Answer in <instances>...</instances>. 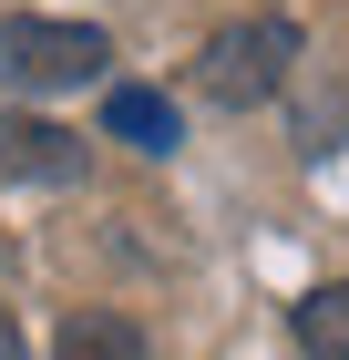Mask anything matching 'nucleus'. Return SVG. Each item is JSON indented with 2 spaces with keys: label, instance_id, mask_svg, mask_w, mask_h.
<instances>
[{
  "label": "nucleus",
  "instance_id": "obj_1",
  "mask_svg": "<svg viewBox=\"0 0 349 360\" xmlns=\"http://www.w3.org/2000/svg\"><path fill=\"white\" fill-rule=\"evenodd\" d=\"M288 72H298V21H277V11H257V21H237V31H216L206 62H195L206 103H226V113L277 103V93H288Z\"/></svg>",
  "mask_w": 349,
  "mask_h": 360
},
{
  "label": "nucleus",
  "instance_id": "obj_2",
  "mask_svg": "<svg viewBox=\"0 0 349 360\" xmlns=\"http://www.w3.org/2000/svg\"><path fill=\"white\" fill-rule=\"evenodd\" d=\"M103 62L113 41L93 21H31V11L0 21V83H21V93H82V83H103Z\"/></svg>",
  "mask_w": 349,
  "mask_h": 360
},
{
  "label": "nucleus",
  "instance_id": "obj_3",
  "mask_svg": "<svg viewBox=\"0 0 349 360\" xmlns=\"http://www.w3.org/2000/svg\"><path fill=\"white\" fill-rule=\"evenodd\" d=\"M0 175H21V186H82V134L41 124V113H0Z\"/></svg>",
  "mask_w": 349,
  "mask_h": 360
},
{
  "label": "nucleus",
  "instance_id": "obj_4",
  "mask_svg": "<svg viewBox=\"0 0 349 360\" xmlns=\"http://www.w3.org/2000/svg\"><path fill=\"white\" fill-rule=\"evenodd\" d=\"M103 134L134 144V155H175V103L144 93V83H113V93H103Z\"/></svg>",
  "mask_w": 349,
  "mask_h": 360
},
{
  "label": "nucleus",
  "instance_id": "obj_5",
  "mask_svg": "<svg viewBox=\"0 0 349 360\" xmlns=\"http://www.w3.org/2000/svg\"><path fill=\"white\" fill-rule=\"evenodd\" d=\"M52 360H154V350H144V330L124 309H72L52 330Z\"/></svg>",
  "mask_w": 349,
  "mask_h": 360
},
{
  "label": "nucleus",
  "instance_id": "obj_6",
  "mask_svg": "<svg viewBox=\"0 0 349 360\" xmlns=\"http://www.w3.org/2000/svg\"><path fill=\"white\" fill-rule=\"evenodd\" d=\"M298 350L308 360H349V278H329V288L298 299Z\"/></svg>",
  "mask_w": 349,
  "mask_h": 360
},
{
  "label": "nucleus",
  "instance_id": "obj_7",
  "mask_svg": "<svg viewBox=\"0 0 349 360\" xmlns=\"http://www.w3.org/2000/svg\"><path fill=\"white\" fill-rule=\"evenodd\" d=\"M0 360H31V350H21V319H11V309H0Z\"/></svg>",
  "mask_w": 349,
  "mask_h": 360
}]
</instances>
